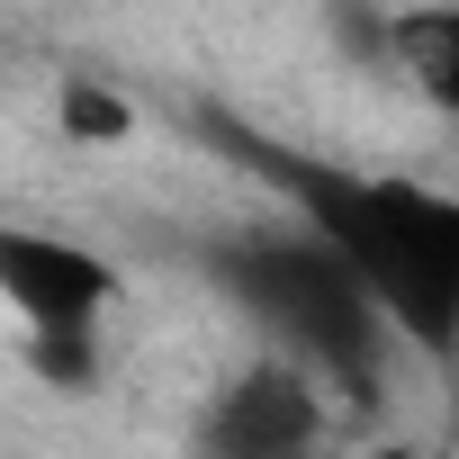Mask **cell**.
<instances>
[{
    "instance_id": "obj_1",
    "label": "cell",
    "mask_w": 459,
    "mask_h": 459,
    "mask_svg": "<svg viewBox=\"0 0 459 459\" xmlns=\"http://www.w3.org/2000/svg\"><path fill=\"white\" fill-rule=\"evenodd\" d=\"M225 153H244L289 216H307L316 235L369 280L378 316L396 325V342H414L423 360H459V198L432 180H396V171H351V162H307L280 144H253L235 126H216Z\"/></svg>"
},
{
    "instance_id": "obj_2",
    "label": "cell",
    "mask_w": 459,
    "mask_h": 459,
    "mask_svg": "<svg viewBox=\"0 0 459 459\" xmlns=\"http://www.w3.org/2000/svg\"><path fill=\"white\" fill-rule=\"evenodd\" d=\"M198 271L216 280L225 307H244L289 360H307L333 396L369 405L387 378V316L369 298V280L316 235L307 216L289 225H225V235L198 244Z\"/></svg>"
},
{
    "instance_id": "obj_3",
    "label": "cell",
    "mask_w": 459,
    "mask_h": 459,
    "mask_svg": "<svg viewBox=\"0 0 459 459\" xmlns=\"http://www.w3.org/2000/svg\"><path fill=\"white\" fill-rule=\"evenodd\" d=\"M325 423H333V387L289 360V351H262L225 378L198 414V459H316L325 450Z\"/></svg>"
},
{
    "instance_id": "obj_4",
    "label": "cell",
    "mask_w": 459,
    "mask_h": 459,
    "mask_svg": "<svg viewBox=\"0 0 459 459\" xmlns=\"http://www.w3.org/2000/svg\"><path fill=\"white\" fill-rule=\"evenodd\" d=\"M0 298L19 307L28 333H100V316L117 298V271L91 244H73V235L0 225Z\"/></svg>"
},
{
    "instance_id": "obj_5",
    "label": "cell",
    "mask_w": 459,
    "mask_h": 459,
    "mask_svg": "<svg viewBox=\"0 0 459 459\" xmlns=\"http://www.w3.org/2000/svg\"><path fill=\"white\" fill-rule=\"evenodd\" d=\"M387 64L414 82L423 108L459 117V0H414L387 19Z\"/></svg>"
},
{
    "instance_id": "obj_6",
    "label": "cell",
    "mask_w": 459,
    "mask_h": 459,
    "mask_svg": "<svg viewBox=\"0 0 459 459\" xmlns=\"http://www.w3.org/2000/svg\"><path fill=\"white\" fill-rule=\"evenodd\" d=\"M28 360L55 387H91L100 378V333H28Z\"/></svg>"
},
{
    "instance_id": "obj_7",
    "label": "cell",
    "mask_w": 459,
    "mask_h": 459,
    "mask_svg": "<svg viewBox=\"0 0 459 459\" xmlns=\"http://www.w3.org/2000/svg\"><path fill=\"white\" fill-rule=\"evenodd\" d=\"M64 126H73V135H91V144H108V135H126V126H135V108H126V100H108V91H82V82H73V91H64Z\"/></svg>"
},
{
    "instance_id": "obj_8",
    "label": "cell",
    "mask_w": 459,
    "mask_h": 459,
    "mask_svg": "<svg viewBox=\"0 0 459 459\" xmlns=\"http://www.w3.org/2000/svg\"><path fill=\"white\" fill-rule=\"evenodd\" d=\"M360 459H432V450H414V441H378V450H360Z\"/></svg>"
}]
</instances>
